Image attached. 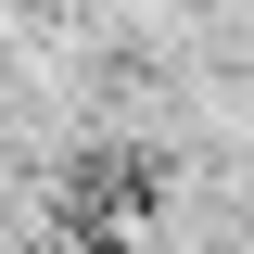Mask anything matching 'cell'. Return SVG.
<instances>
[{"label": "cell", "instance_id": "1", "mask_svg": "<svg viewBox=\"0 0 254 254\" xmlns=\"http://www.w3.org/2000/svg\"><path fill=\"white\" fill-rule=\"evenodd\" d=\"M153 216H165V153H153V140L102 127V140L64 153V178H51V242L64 254H127Z\"/></svg>", "mask_w": 254, "mask_h": 254}]
</instances>
